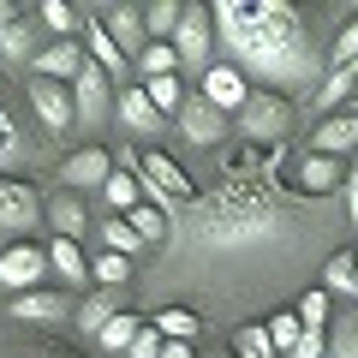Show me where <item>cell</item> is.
<instances>
[{
	"mask_svg": "<svg viewBox=\"0 0 358 358\" xmlns=\"http://www.w3.org/2000/svg\"><path fill=\"white\" fill-rule=\"evenodd\" d=\"M352 221H358V215H352Z\"/></svg>",
	"mask_w": 358,
	"mask_h": 358,
	"instance_id": "obj_46",
	"label": "cell"
},
{
	"mask_svg": "<svg viewBox=\"0 0 358 358\" xmlns=\"http://www.w3.org/2000/svg\"><path fill=\"white\" fill-rule=\"evenodd\" d=\"M0 54H6V60H36V18H30V13H18L13 18V24H6V30H0Z\"/></svg>",
	"mask_w": 358,
	"mask_h": 358,
	"instance_id": "obj_24",
	"label": "cell"
},
{
	"mask_svg": "<svg viewBox=\"0 0 358 358\" xmlns=\"http://www.w3.org/2000/svg\"><path fill=\"white\" fill-rule=\"evenodd\" d=\"M329 305H334V299L329 293H322V287H317V293H305V299H299V322H305V329H317V334H329Z\"/></svg>",
	"mask_w": 358,
	"mask_h": 358,
	"instance_id": "obj_38",
	"label": "cell"
},
{
	"mask_svg": "<svg viewBox=\"0 0 358 358\" xmlns=\"http://www.w3.org/2000/svg\"><path fill=\"white\" fill-rule=\"evenodd\" d=\"M30 66H36V78H48V84H72V78L90 66V54H84V42H48Z\"/></svg>",
	"mask_w": 358,
	"mask_h": 358,
	"instance_id": "obj_16",
	"label": "cell"
},
{
	"mask_svg": "<svg viewBox=\"0 0 358 358\" xmlns=\"http://www.w3.org/2000/svg\"><path fill=\"white\" fill-rule=\"evenodd\" d=\"M90 13L102 18V30L120 42V54H126V60H138V54L150 48V24H143V6H90Z\"/></svg>",
	"mask_w": 358,
	"mask_h": 358,
	"instance_id": "obj_12",
	"label": "cell"
},
{
	"mask_svg": "<svg viewBox=\"0 0 358 358\" xmlns=\"http://www.w3.org/2000/svg\"><path fill=\"white\" fill-rule=\"evenodd\" d=\"M329 60H334V66H358V18H352V24H346V30H341V36H334Z\"/></svg>",
	"mask_w": 358,
	"mask_h": 358,
	"instance_id": "obj_41",
	"label": "cell"
},
{
	"mask_svg": "<svg viewBox=\"0 0 358 358\" xmlns=\"http://www.w3.org/2000/svg\"><path fill=\"white\" fill-rule=\"evenodd\" d=\"M131 275V263L126 257H114V251H102V257H90V281H102V287H114L120 293V281Z\"/></svg>",
	"mask_w": 358,
	"mask_h": 358,
	"instance_id": "obj_39",
	"label": "cell"
},
{
	"mask_svg": "<svg viewBox=\"0 0 358 358\" xmlns=\"http://www.w3.org/2000/svg\"><path fill=\"white\" fill-rule=\"evenodd\" d=\"M209 48H215V13L185 6V18H179V30H173L179 66H185V72H209Z\"/></svg>",
	"mask_w": 358,
	"mask_h": 358,
	"instance_id": "obj_7",
	"label": "cell"
},
{
	"mask_svg": "<svg viewBox=\"0 0 358 358\" xmlns=\"http://www.w3.org/2000/svg\"><path fill=\"white\" fill-rule=\"evenodd\" d=\"M215 42L227 48V66H239L257 84L287 90H322V60L305 36V18L281 0H215Z\"/></svg>",
	"mask_w": 358,
	"mask_h": 358,
	"instance_id": "obj_1",
	"label": "cell"
},
{
	"mask_svg": "<svg viewBox=\"0 0 358 358\" xmlns=\"http://www.w3.org/2000/svg\"><path fill=\"white\" fill-rule=\"evenodd\" d=\"M203 102L221 108V114H239V108L251 102V78H245L239 66H227V60L209 66V72H203Z\"/></svg>",
	"mask_w": 358,
	"mask_h": 358,
	"instance_id": "obj_15",
	"label": "cell"
},
{
	"mask_svg": "<svg viewBox=\"0 0 358 358\" xmlns=\"http://www.w3.org/2000/svg\"><path fill=\"white\" fill-rule=\"evenodd\" d=\"M162 358H197V346H192V341H167Z\"/></svg>",
	"mask_w": 358,
	"mask_h": 358,
	"instance_id": "obj_43",
	"label": "cell"
},
{
	"mask_svg": "<svg viewBox=\"0 0 358 358\" xmlns=\"http://www.w3.org/2000/svg\"><path fill=\"white\" fill-rule=\"evenodd\" d=\"M138 179H143V197H155V203H185V209L197 203L192 173H185L167 150H143L138 155Z\"/></svg>",
	"mask_w": 358,
	"mask_h": 358,
	"instance_id": "obj_4",
	"label": "cell"
},
{
	"mask_svg": "<svg viewBox=\"0 0 358 358\" xmlns=\"http://www.w3.org/2000/svg\"><path fill=\"white\" fill-rule=\"evenodd\" d=\"M102 192H108V209H114V215H131V209L143 203V179L131 173V167H120V173L102 185Z\"/></svg>",
	"mask_w": 358,
	"mask_h": 358,
	"instance_id": "obj_29",
	"label": "cell"
},
{
	"mask_svg": "<svg viewBox=\"0 0 358 358\" xmlns=\"http://www.w3.org/2000/svg\"><path fill=\"white\" fill-rule=\"evenodd\" d=\"M173 131L192 143V150H215V143L227 138L233 126H227V114H221V108L203 102V90H192V96H185V108L173 114Z\"/></svg>",
	"mask_w": 358,
	"mask_h": 358,
	"instance_id": "obj_5",
	"label": "cell"
},
{
	"mask_svg": "<svg viewBox=\"0 0 358 358\" xmlns=\"http://www.w3.org/2000/svg\"><path fill=\"white\" fill-rule=\"evenodd\" d=\"M114 317H120V293H114V287H102V293H90L84 305H78V329H84V334H102Z\"/></svg>",
	"mask_w": 358,
	"mask_h": 358,
	"instance_id": "obj_25",
	"label": "cell"
},
{
	"mask_svg": "<svg viewBox=\"0 0 358 358\" xmlns=\"http://www.w3.org/2000/svg\"><path fill=\"white\" fill-rule=\"evenodd\" d=\"M30 108H36L42 131H54V138L78 131V102H72V84H48V78H36V84H30Z\"/></svg>",
	"mask_w": 358,
	"mask_h": 358,
	"instance_id": "obj_8",
	"label": "cell"
},
{
	"mask_svg": "<svg viewBox=\"0 0 358 358\" xmlns=\"http://www.w3.org/2000/svg\"><path fill=\"white\" fill-rule=\"evenodd\" d=\"M48 275H60V287H84L90 281V257L72 239H54L48 245Z\"/></svg>",
	"mask_w": 358,
	"mask_h": 358,
	"instance_id": "obj_22",
	"label": "cell"
},
{
	"mask_svg": "<svg viewBox=\"0 0 358 358\" xmlns=\"http://www.w3.org/2000/svg\"><path fill=\"white\" fill-rule=\"evenodd\" d=\"M36 18H42V24H48L60 42H78V36H84V18H90V13H78V6H66V0H42Z\"/></svg>",
	"mask_w": 358,
	"mask_h": 358,
	"instance_id": "obj_26",
	"label": "cell"
},
{
	"mask_svg": "<svg viewBox=\"0 0 358 358\" xmlns=\"http://www.w3.org/2000/svg\"><path fill=\"white\" fill-rule=\"evenodd\" d=\"M233 126L245 131L251 150H281V138L293 131V102L275 96V90H251V102L233 114Z\"/></svg>",
	"mask_w": 358,
	"mask_h": 358,
	"instance_id": "obj_3",
	"label": "cell"
},
{
	"mask_svg": "<svg viewBox=\"0 0 358 358\" xmlns=\"http://www.w3.org/2000/svg\"><path fill=\"white\" fill-rule=\"evenodd\" d=\"M120 173V155L96 150V143H84V150H72L60 162V192H84V185H108V179Z\"/></svg>",
	"mask_w": 358,
	"mask_h": 358,
	"instance_id": "obj_9",
	"label": "cell"
},
{
	"mask_svg": "<svg viewBox=\"0 0 358 358\" xmlns=\"http://www.w3.org/2000/svg\"><path fill=\"white\" fill-rule=\"evenodd\" d=\"M329 358H358V317L329 322Z\"/></svg>",
	"mask_w": 358,
	"mask_h": 358,
	"instance_id": "obj_40",
	"label": "cell"
},
{
	"mask_svg": "<svg viewBox=\"0 0 358 358\" xmlns=\"http://www.w3.org/2000/svg\"><path fill=\"white\" fill-rule=\"evenodd\" d=\"M42 197L30 179H0V233H30L42 221Z\"/></svg>",
	"mask_w": 358,
	"mask_h": 358,
	"instance_id": "obj_11",
	"label": "cell"
},
{
	"mask_svg": "<svg viewBox=\"0 0 358 358\" xmlns=\"http://www.w3.org/2000/svg\"><path fill=\"white\" fill-rule=\"evenodd\" d=\"M138 72H143V78H179V54H173V42H150V48L138 54Z\"/></svg>",
	"mask_w": 358,
	"mask_h": 358,
	"instance_id": "obj_35",
	"label": "cell"
},
{
	"mask_svg": "<svg viewBox=\"0 0 358 358\" xmlns=\"http://www.w3.org/2000/svg\"><path fill=\"white\" fill-rule=\"evenodd\" d=\"M126 221H131V227L143 233V245H162V239H167V227H173V221H167V209H162V203H138V209H131Z\"/></svg>",
	"mask_w": 358,
	"mask_h": 358,
	"instance_id": "obj_34",
	"label": "cell"
},
{
	"mask_svg": "<svg viewBox=\"0 0 358 358\" xmlns=\"http://www.w3.org/2000/svg\"><path fill=\"white\" fill-rule=\"evenodd\" d=\"M155 329H162V341H192V346H197L203 317H197V310H185V305H167V310H155Z\"/></svg>",
	"mask_w": 358,
	"mask_h": 358,
	"instance_id": "obj_27",
	"label": "cell"
},
{
	"mask_svg": "<svg viewBox=\"0 0 358 358\" xmlns=\"http://www.w3.org/2000/svg\"><path fill=\"white\" fill-rule=\"evenodd\" d=\"M84 42H90V60H96V66H102V72L108 78H120V72H126V54H120V42L114 36H108V30H102V18H96V13H90L84 18Z\"/></svg>",
	"mask_w": 358,
	"mask_h": 358,
	"instance_id": "obj_19",
	"label": "cell"
},
{
	"mask_svg": "<svg viewBox=\"0 0 358 358\" xmlns=\"http://www.w3.org/2000/svg\"><path fill=\"white\" fill-rule=\"evenodd\" d=\"M341 179H346V167L334 162V155H317V150L293 155V192L305 197V203H322V197H329Z\"/></svg>",
	"mask_w": 358,
	"mask_h": 358,
	"instance_id": "obj_10",
	"label": "cell"
},
{
	"mask_svg": "<svg viewBox=\"0 0 358 358\" xmlns=\"http://www.w3.org/2000/svg\"><path fill=\"white\" fill-rule=\"evenodd\" d=\"M233 358H281V352L268 346L263 322H245V329H233Z\"/></svg>",
	"mask_w": 358,
	"mask_h": 358,
	"instance_id": "obj_33",
	"label": "cell"
},
{
	"mask_svg": "<svg viewBox=\"0 0 358 358\" xmlns=\"http://www.w3.org/2000/svg\"><path fill=\"white\" fill-rule=\"evenodd\" d=\"M322 293L329 299H358V251H334L322 263Z\"/></svg>",
	"mask_w": 358,
	"mask_h": 358,
	"instance_id": "obj_21",
	"label": "cell"
},
{
	"mask_svg": "<svg viewBox=\"0 0 358 358\" xmlns=\"http://www.w3.org/2000/svg\"><path fill=\"white\" fill-rule=\"evenodd\" d=\"M275 155H257L251 143H245L239 155H227L221 185L192 203L185 251H197V257L203 251H245V245L281 233V197H275V185H268V162H275Z\"/></svg>",
	"mask_w": 358,
	"mask_h": 358,
	"instance_id": "obj_2",
	"label": "cell"
},
{
	"mask_svg": "<svg viewBox=\"0 0 358 358\" xmlns=\"http://www.w3.org/2000/svg\"><path fill=\"white\" fill-rule=\"evenodd\" d=\"M179 18H185V6H179V0H155V6H143V24H150V42H173Z\"/></svg>",
	"mask_w": 358,
	"mask_h": 358,
	"instance_id": "obj_32",
	"label": "cell"
},
{
	"mask_svg": "<svg viewBox=\"0 0 358 358\" xmlns=\"http://www.w3.org/2000/svg\"><path fill=\"white\" fill-rule=\"evenodd\" d=\"M263 329H268V346H275L281 358H293V352H299V341H305V322H299V310H275Z\"/></svg>",
	"mask_w": 358,
	"mask_h": 358,
	"instance_id": "obj_28",
	"label": "cell"
},
{
	"mask_svg": "<svg viewBox=\"0 0 358 358\" xmlns=\"http://www.w3.org/2000/svg\"><path fill=\"white\" fill-rule=\"evenodd\" d=\"M162 329H155V322H143V329H138V341H131V352L126 358H162Z\"/></svg>",
	"mask_w": 358,
	"mask_h": 358,
	"instance_id": "obj_42",
	"label": "cell"
},
{
	"mask_svg": "<svg viewBox=\"0 0 358 358\" xmlns=\"http://www.w3.org/2000/svg\"><path fill=\"white\" fill-rule=\"evenodd\" d=\"M138 329H143V317H131V310H120V317L108 322V329L96 334V341H102L108 352H131V341H138Z\"/></svg>",
	"mask_w": 358,
	"mask_h": 358,
	"instance_id": "obj_36",
	"label": "cell"
},
{
	"mask_svg": "<svg viewBox=\"0 0 358 358\" xmlns=\"http://www.w3.org/2000/svg\"><path fill=\"white\" fill-rule=\"evenodd\" d=\"M66 317H72V299H66V293H48V287L13 299V322H66Z\"/></svg>",
	"mask_w": 358,
	"mask_h": 358,
	"instance_id": "obj_18",
	"label": "cell"
},
{
	"mask_svg": "<svg viewBox=\"0 0 358 358\" xmlns=\"http://www.w3.org/2000/svg\"><path fill=\"white\" fill-rule=\"evenodd\" d=\"M114 114H120V126L138 131V138H162V131L173 126L167 114H155V102L143 96V84H126V90H120V96H114Z\"/></svg>",
	"mask_w": 358,
	"mask_h": 358,
	"instance_id": "obj_14",
	"label": "cell"
},
{
	"mask_svg": "<svg viewBox=\"0 0 358 358\" xmlns=\"http://www.w3.org/2000/svg\"><path fill=\"white\" fill-rule=\"evenodd\" d=\"M42 215H48L54 239H72V245H78V233H84V203H78V192H54Z\"/></svg>",
	"mask_w": 358,
	"mask_h": 358,
	"instance_id": "obj_20",
	"label": "cell"
},
{
	"mask_svg": "<svg viewBox=\"0 0 358 358\" xmlns=\"http://www.w3.org/2000/svg\"><path fill=\"white\" fill-rule=\"evenodd\" d=\"M42 275H48V245L18 239V245H6V251H0V287H6L13 299H18V293H36Z\"/></svg>",
	"mask_w": 358,
	"mask_h": 358,
	"instance_id": "obj_6",
	"label": "cell"
},
{
	"mask_svg": "<svg viewBox=\"0 0 358 358\" xmlns=\"http://www.w3.org/2000/svg\"><path fill=\"white\" fill-rule=\"evenodd\" d=\"M18 162H30V143H24V131H18L13 108L0 102V173H6V167H18Z\"/></svg>",
	"mask_w": 358,
	"mask_h": 358,
	"instance_id": "obj_30",
	"label": "cell"
},
{
	"mask_svg": "<svg viewBox=\"0 0 358 358\" xmlns=\"http://www.w3.org/2000/svg\"><path fill=\"white\" fill-rule=\"evenodd\" d=\"M310 150H317V155H334V162H341V155H352V150H358V114H352V108L329 114L317 131H310Z\"/></svg>",
	"mask_w": 358,
	"mask_h": 358,
	"instance_id": "obj_17",
	"label": "cell"
},
{
	"mask_svg": "<svg viewBox=\"0 0 358 358\" xmlns=\"http://www.w3.org/2000/svg\"><path fill=\"white\" fill-rule=\"evenodd\" d=\"M352 114H358V96H352Z\"/></svg>",
	"mask_w": 358,
	"mask_h": 358,
	"instance_id": "obj_45",
	"label": "cell"
},
{
	"mask_svg": "<svg viewBox=\"0 0 358 358\" xmlns=\"http://www.w3.org/2000/svg\"><path fill=\"white\" fill-rule=\"evenodd\" d=\"M24 358H78V352H54V346H42V352H24Z\"/></svg>",
	"mask_w": 358,
	"mask_h": 358,
	"instance_id": "obj_44",
	"label": "cell"
},
{
	"mask_svg": "<svg viewBox=\"0 0 358 358\" xmlns=\"http://www.w3.org/2000/svg\"><path fill=\"white\" fill-rule=\"evenodd\" d=\"M72 102H78V126H84V131L108 126V72H102L96 60L72 78Z\"/></svg>",
	"mask_w": 358,
	"mask_h": 358,
	"instance_id": "obj_13",
	"label": "cell"
},
{
	"mask_svg": "<svg viewBox=\"0 0 358 358\" xmlns=\"http://www.w3.org/2000/svg\"><path fill=\"white\" fill-rule=\"evenodd\" d=\"M102 251H114V257H131V251H138V245H143V233L138 227H131V221L126 215H108V227H102Z\"/></svg>",
	"mask_w": 358,
	"mask_h": 358,
	"instance_id": "obj_37",
	"label": "cell"
},
{
	"mask_svg": "<svg viewBox=\"0 0 358 358\" xmlns=\"http://www.w3.org/2000/svg\"><path fill=\"white\" fill-rule=\"evenodd\" d=\"M346 90H358V66H329V72H322V90L310 96V102L322 108V120H329V114H341Z\"/></svg>",
	"mask_w": 358,
	"mask_h": 358,
	"instance_id": "obj_23",
	"label": "cell"
},
{
	"mask_svg": "<svg viewBox=\"0 0 358 358\" xmlns=\"http://www.w3.org/2000/svg\"><path fill=\"white\" fill-rule=\"evenodd\" d=\"M143 96L155 102V114H167V120H173L179 108H185V96H192V90L179 84V78H143Z\"/></svg>",
	"mask_w": 358,
	"mask_h": 358,
	"instance_id": "obj_31",
	"label": "cell"
}]
</instances>
